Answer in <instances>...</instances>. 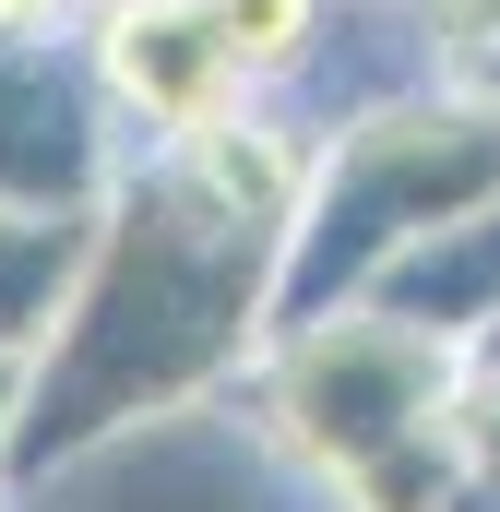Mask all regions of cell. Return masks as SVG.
<instances>
[{"label":"cell","mask_w":500,"mask_h":512,"mask_svg":"<svg viewBox=\"0 0 500 512\" xmlns=\"http://www.w3.org/2000/svg\"><path fill=\"white\" fill-rule=\"evenodd\" d=\"M477 370H500V322H489V346H477Z\"/></svg>","instance_id":"cell-14"},{"label":"cell","mask_w":500,"mask_h":512,"mask_svg":"<svg viewBox=\"0 0 500 512\" xmlns=\"http://www.w3.org/2000/svg\"><path fill=\"white\" fill-rule=\"evenodd\" d=\"M191 12L250 96H298L334 60V24H346V0H191Z\"/></svg>","instance_id":"cell-7"},{"label":"cell","mask_w":500,"mask_h":512,"mask_svg":"<svg viewBox=\"0 0 500 512\" xmlns=\"http://www.w3.org/2000/svg\"><path fill=\"white\" fill-rule=\"evenodd\" d=\"M274 262H286L274 215H239L179 155H131L108 203L84 215V251H72L48 334L24 346L12 489L36 501L120 441L215 417L274 334Z\"/></svg>","instance_id":"cell-1"},{"label":"cell","mask_w":500,"mask_h":512,"mask_svg":"<svg viewBox=\"0 0 500 512\" xmlns=\"http://www.w3.org/2000/svg\"><path fill=\"white\" fill-rule=\"evenodd\" d=\"M393 24V60L417 84H477V60L500 48V0H370Z\"/></svg>","instance_id":"cell-8"},{"label":"cell","mask_w":500,"mask_h":512,"mask_svg":"<svg viewBox=\"0 0 500 512\" xmlns=\"http://www.w3.org/2000/svg\"><path fill=\"white\" fill-rule=\"evenodd\" d=\"M500 191V108L465 84H393L322 120L310 155V203L286 227L274 262V322H310V310H358L370 274L405 239L453 227L465 203Z\"/></svg>","instance_id":"cell-2"},{"label":"cell","mask_w":500,"mask_h":512,"mask_svg":"<svg viewBox=\"0 0 500 512\" xmlns=\"http://www.w3.org/2000/svg\"><path fill=\"white\" fill-rule=\"evenodd\" d=\"M84 0H0V36H72Z\"/></svg>","instance_id":"cell-11"},{"label":"cell","mask_w":500,"mask_h":512,"mask_svg":"<svg viewBox=\"0 0 500 512\" xmlns=\"http://www.w3.org/2000/svg\"><path fill=\"white\" fill-rule=\"evenodd\" d=\"M12 429H24V346H0V477H12Z\"/></svg>","instance_id":"cell-12"},{"label":"cell","mask_w":500,"mask_h":512,"mask_svg":"<svg viewBox=\"0 0 500 512\" xmlns=\"http://www.w3.org/2000/svg\"><path fill=\"white\" fill-rule=\"evenodd\" d=\"M0 512H24V489H12V477H0Z\"/></svg>","instance_id":"cell-15"},{"label":"cell","mask_w":500,"mask_h":512,"mask_svg":"<svg viewBox=\"0 0 500 512\" xmlns=\"http://www.w3.org/2000/svg\"><path fill=\"white\" fill-rule=\"evenodd\" d=\"M465 96H489V108H500V48H489V60H477V84H465Z\"/></svg>","instance_id":"cell-13"},{"label":"cell","mask_w":500,"mask_h":512,"mask_svg":"<svg viewBox=\"0 0 500 512\" xmlns=\"http://www.w3.org/2000/svg\"><path fill=\"white\" fill-rule=\"evenodd\" d=\"M120 167H131V143L108 131L72 36H0V215L84 227Z\"/></svg>","instance_id":"cell-5"},{"label":"cell","mask_w":500,"mask_h":512,"mask_svg":"<svg viewBox=\"0 0 500 512\" xmlns=\"http://www.w3.org/2000/svg\"><path fill=\"white\" fill-rule=\"evenodd\" d=\"M84 227H48V215H0V346H36L60 286H72Z\"/></svg>","instance_id":"cell-9"},{"label":"cell","mask_w":500,"mask_h":512,"mask_svg":"<svg viewBox=\"0 0 500 512\" xmlns=\"http://www.w3.org/2000/svg\"><path fill=\"white\" fill-rule=\"evenodd\" d=\"M381 322H405V334H429V346H453V358H477L500 322V191L489 203H465L453 227H429V239H405V251L370 274Z\"/></svg>","instance_id":"cell-6"},{"label":"cell","mask_w":500,"mask_h":512,"mask_svg":"<svg viewBox=\"0 0 500 512\" xmlns=\"http://www.w3.org/2000/svg\"><path fill=\"white\" fill-rule=\"evenodd\" d=\"M453 441H465V465L500 489V370L465 358V382H453Z\"/></svg>","instance_id":"cell-10"},{"label":"cell","mask_w":500,"mask_h":512,"mask_svg":"<svg viewBox=\"0 0 500 512\" xmlns=\"http://www.w3.org/2000/svg\"><path fill=\"white\" fill-rule=\"evenodd\" d=\"M453 382H465L453 346H429V334H405L381 310H310V322L262 334V358H250V382L227 405H239L250 453H274L298 489L334 501L358 465L405 453L417 429H441Z\"/></svg>","instance_id":"cell-3"},{"label":"cell","mask_w":500,"mask_h":512,"mask_svg":"<svg viewBox=\"0 0 500 512\" xmlns=\"http://www.w3.org/2000/svg\"><path fill=\"white\" fill-rule=\"evenodd\" d=\"M72 60H84V84L131 155H167V143L215 131L227 108H250V84L227 72V48L203 36L191 0H84Z\"/></svg>","instance_id":"cell-4"}]
</instances>
